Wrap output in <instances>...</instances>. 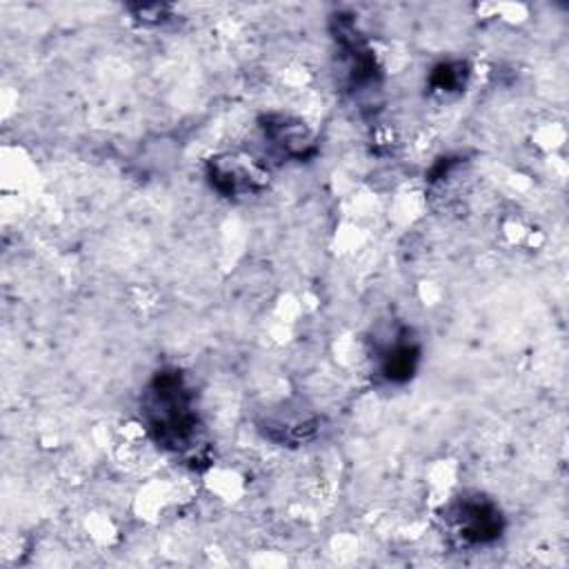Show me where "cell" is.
<instances>
[{
	"label": "cell",
	"mask_w": 569,
	"mask_h": 569,
	"mask_svg": "<svg viewBox=\"0 0 569 569\" xmlns=\"http://www.w3.org/2000/svg\"><path fill=\"white\" fill-rule=\"evenodd\" d=\"M144 413L156 438L173 449H182L196 436V411L191 393L178 371H162L151 382L144 400Z\"/></svg>",
	"instance_id": "6da1fadb"
},
{
	"label": "cell",
	"mask_w": 569,
	"mask_h": 569,
	"mask_svg": "<svg viewBox=\"0 0 569 569\" xmlns=\"http://www.w3.org/2000/svg\"><path fill=\"white\" fill-rule=\"evenodd\" d=\"M456 516H458L456 520H458L460 536L469 542L480 545V542H489L500 536V529H502L500 511L487 500L467 498L458 507Z\"/></svg>",
	"instance_id": "7a4b0ae2"
},
{
	"label": "cell",
	"mask_w": 569,
	"mask_h": 569,
	"mask_svg": "<svg viewBox=\"0 0 569 569\" xmlns=\"http://www.w3.org/2000/svg\"><path fill=\"white\" fill-rule=\"evenodd\" d=\"M416 360H418V349L413 345H407V342H400L396 345L393 349L387 351V358H385V376L389 380H407L411 378L413 369H416Z\"/></svg>",
	"instance_id": "3957f363"
}]
</instances>
